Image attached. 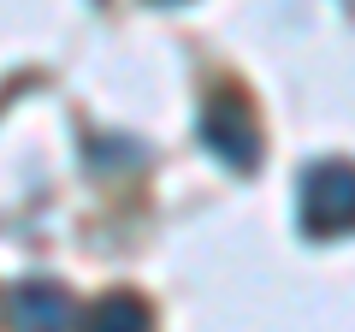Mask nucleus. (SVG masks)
Masks as SVG:
<instances>
[{"mask_svg":"<svg viewBox=\"0 0 355 332\" xmlns=\"http://www.w3.org/2000/svg\"><path fill=\"white\" fill-rule=\"evenodd\" d=\"M302 219L314 231H343L355 219V166H314L302 190Z\"/></svg>","mask_w":355,"mask_h":332,"instance_id":"nucleus-1","label":"nucleus"}]
</instances>
